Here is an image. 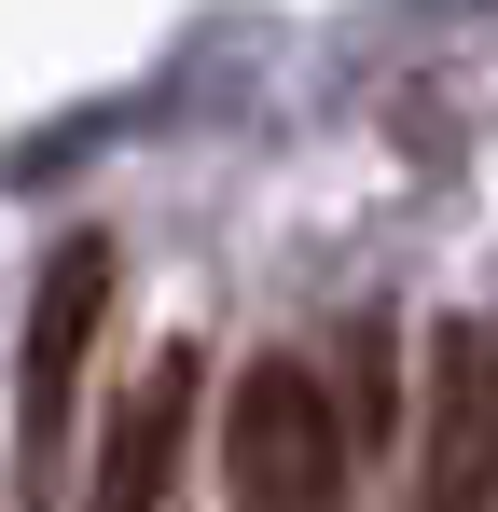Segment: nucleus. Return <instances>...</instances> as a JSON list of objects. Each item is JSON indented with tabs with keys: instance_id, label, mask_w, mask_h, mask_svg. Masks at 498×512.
Segmentation results:
<instances>
[{
	"instance_id": "1",
	"label": "nucleus",
	"mask_w": 498,
	"mask_h": 512,
	"mask_svg": "<svg viewBox=\"0 0 498 512\" xmlns=\"http://www.w3.org/2000/svg\"><path fill=\"white\" fill-rule=\"evenodd\" d=\"M111 319V236H56L42 291H28V346H14V499H70V429H83V360Z\"/></svg>"
},
{
	"instance_id": "4",
	"label": "nucleus",
	"mask_w": 498,
	"mask_h": 512,
	"mask_svg": "<svg viewBox=\"0 0 498 512\" xmlns=\"http://www.w3.org/2000/svg\"><path fill=\"white\" fill-rule=\"evenodd\" d=\"M194 346H166L153 374L111 402V443H97V499L83 512H166V485H180V429H194Z\"/></svg>"
},
{
	"instance_id": "3",
	"label": "nucleus",
	"mask_w": 498,
	"mask_h": 512,
	"mask_svg": "<svg viewBox=\"0 0 498 512\" xmlns=\"http://www.w3.org/2000/svg\"><path fill=\"white\" fill-rule=\"evenodd\" d=\"M498 499V305H457L429 333V471L415 512H485Z\"/></svg>"
},
{
	"instance_id": "2",
	"label": "nucleus",
	"mask_w": 498,
	"mask_h": 512,
	"mask_svg": "<svg viewBox=\"0 0 498 512\" xmlns=\"http://www.w3.org/2000/svg\"><path fill=\"white\" fill-rule=\"evenodd\" d=\"M222 512H346V416L319 360H249L222 388Z\"/></svg>"
}]
</instances>
